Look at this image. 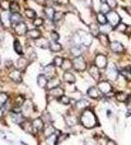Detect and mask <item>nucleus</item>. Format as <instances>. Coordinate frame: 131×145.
<instances>
[{"label":"nucleus","mask_w":131,"mask_h":145,"mask_svg":"<svg viewBox=\"0 0 131 145\" xmlns=\"http://www.w3.org/2000/svg\"><path fill=\"white\" fill-rule=\"evenodd\" d=\"M42 24H43V20L42 19H36V20H34V25L39 26V25H42Z\"/></svg>","instance_id":"50"},{"label":"nucleus","mask_w":131,"mask_h":145,"mask_svg":"<svg viewBox=\"0 0 131 145\" xmlns=\"http://www.w3.org/2000/svg\"><path fill=\"white\" fill-rule=\"evenodd\" d=\"M50 36H52V40H57L58 37H59V35L56 33V32H53V33L50 34Z\"/></svg>","instance_id":"51"},{"label":"nucleus","mask_w":131,"mask_h":145,"mask_svg":"<svg viewBox=\"0 0 131 145\" xmlns=\"http://www.w3.org/2000/svg\"><path fill=\"white\" fill-rule=\"evenodd\" d=\"M97 21L99 22L101 25H104V24L107 23V17H106V15L104 13H99V14H97Z\"/></svg>","instance_id":"27"},{"label":"nucleus","mask_w":131,"mask_h":145,"mask_svg":"<svg viewBox=\"0 0 131 145\" xmlns=\"http://www.w3.org/2000/svg\"><path fill=\"white\" fill-rule=\"evenodd\" d=\"M101 29H102L103 32H105V33H107V32H109L110 29H111V27H110L109 25H107V23H106V24H104V25H102Z\"/></svg>","instance_id":"47"},{"label":"nucleus","mask_w":131,"mask_h":145,"mask_svg":"<svg viewBox=\"0 0 131 145\" xmlns=\"http://www.w3.org/2000/svg\"><path fill=\"white\" fill-rule=\"evenodd\" d=\"M116 98L118 101H126L128 98V95L126 93H118L116 95Z\"/></svg>","instance_id":"29"},{"label":"nucleus","mask_w":131,"mask_h":145,"mask_svg":"<svg viewBox=\"0 0 131 145\" xmlns=\"http://www.w3.org/2000/svg\"><path fill=\"white\" fill-rule=\"evenodd\" d=\"M101 1H102V2H106V0H101Z\"/></svg>","instance_id":"53"},{"label":"nucleus","mask_w":131,"mask_h":145,"mask_svg":"<svg viewBox=\"0 0 131 145\" xmlns=\"http://www.w3.org/2000/svg\"><path fill=\"white\" fill-rule=\"evenodd\" d=\"M117 31L118 32H126L127 31V25H126V24H124V23H119V24H118V25H117Z\"/></svg>","instance_id":"36"},{"label":"nucleus","mask_w":131,"mask_h":145,"mask_svg":"<svg viewBox=\"0 0 131 145\" xmlns=\"http://www.w3.org/2000/svg\"><path fill=\"white\" fill-rule=\"evenodd\" d=\"M8 95L5 93H0V106H4V104L7 102Z\"/></svg>","instance_id":"32"},{"label":"nucleus","mask_w":131,"mask_h":145,"mask_svg":"<svg viewBox=\"0 0 131 145\" xmlns=\"http://www.w3.org/2000/svg\"><path fill=\"white\" fill-rule=\"evenodd\" d=\"M95 65L98 69H104L107 65V59L104 55H97L95 58Z\"/></svg>","instance_id":"4"},{"label":"nucleus","mask_w":131,"mask_h":145,"mask_svg":"<svg viewBox=\"0 0 131 145\" xmlns=\"http://www.w3.org/2000/svg\"><path fill=\"white\" fill-rule=\"evenodd\" d=\"M49 48H50L53 51H60L61 50V46L56 40H53L52 43L49 44Z\"/></svg>","instance_id":"21"},{"label":"nucleus","mask_w":131,"mask_h":145,"mask_svg":"<svg viewBox=\"0 0 131 145\" xmlns=\"http://www.w3.org/2000/svg\"><path fill=\"white\" fill-rule=\"evenodd\" d=\"M110 49L113 51H115V52H122L124 48L120 43H118V41H111L110 43Z\"/></svg>","instance_id":"9"},{"label":"nucleus","mask_w":131,"mask_h":145,"mask_svg":"<svg viewBox=\"0 0 131 145\" xmlns=\"http://www.w3.org/2000/svg\"><path fill=\"white\" fill-rule=\"evenodd\" d=\"M10 9H11V11L13 12V13H15V12H18V11H19L20 7L18 5V3L13 2V3H11V4H10Z\"/></svg>","instance_id":"41"},{"label":"nucleus","mask_w":131,"mask_h":145,"mask_svg":"<svg viewBox=\"0 0 131 145\" xmlns=\"http://www.w3.org/2000/svg\"><path fill=\"white\" fill-rule=\"evenodd\" d=\"M71 52H72V55H73L74 57H79V56L82 55L83 50H82V48H81V47L76 46V47H73L72 49H71Z\"/></svg>","instance_id":"22"},{"label":"nucleus","mask_w":131,"mask_h":145,"mask_svg":"<svg viewBox=\"0 0 131 145\" xmlns=\"http://www.w3.org/2000/svg\"><path fill=\"white\" fill-rule=\"evenodd\" d=\"M87 94H89V96H90V97H92V98H98L99 97V93H98L97 88H95V87L89 88V90H87Z\"/></svg>","instance_id":"18"},{"label":"nucleus","mask_w":131,"mask_h":145,"mask_svg":"<svg viewBox=\"0 0 131 145\" xmlns=\"http://www.w3.org/2000/svg\"><path fill=\"white\" fill-rule=\"evenodd\" d=\"M11 118H12V121H13L14 123H18V124H21L24 121L23 116L20 112H13L11 114Z\"/></svg>","instance_id":"11"},{"label":"nucleus","mask_w":131,"mask_h":145,"mask_svg":"<svg viewBox=\"0 0 131 145\" xmlns=\"http://www.w3.org/2000/svg\"><path fill=\"white\" fill-rule=\"evenodd\" d=\"M44 132H45V135H46V136H49V135H52V134L54 133L55 130H54L53 126H48V128L45 129V131H44Z\"/></svg>","instance_id":"40"},{"label":"nucleus","mask_w":131,"mask_h":145,"mask_svg":"<svg viewBox=\"0 0 131 145\" xmlns=\"http://www.w3.org/2000/svg\"><path fill=\"white\" fill-rule=\"evenodd\" d=\"M1 22L3 23V25L8 26L9 23H10V16L5 13V12H3V13L1 14Z\"/></svg>","instance_id":"26"},{"label":"nucleus","mask_w":131,"mask_h":145,"mask_svg":"<svg viewBox=\"0 0 131 145\" xmlns=\"http://www.w3.org/2000/svg\"><path fill=\"white\" fill-rule=\"evenodd\" d=\"M107 21H109L110 23V25H113V26H117L118 24H119V21H120V16L118 15V13H116L115 11H109L107 12Z\"/></svg>","instance_id":"2"},{"label":"nucleus","mask_w":131,"mask_h":145,"mask_svg":"<svg viewBox=\"0 0 131 145\" xmlns=\"http://www.w3.org/2000/svg\"><path fill=\"white\" fill-rule=\"evenodd\" d=\"M81 122H82V124L85 128H93V126H95L97 124V120L94 112L87 109L83 111L82 116H81Z\"/></svg>","instance_id":"1"},{"label":"nucleus","mask_w":131,"mask_h":145,"mask_svg":"<svg viewBox=\"0 0 131 145\" xmlns=\"http://www.w3.org/2000/svg\"><path fill=\"white\" fill-rule=\"evenodd\" d=\"M49 138H48V142L49 143H57V140H56V138H57V136H56V135H54V134H52V135H49L48 136Z\"/></svg>","instance_id":"48"},{"label":"nucleus","mask_w":131,"mask_h":145,"mask_svg":"<svg viewBox=\"0 0 131 145\" xmlns=\"http://www.w3.org/2000/svg\"><path fill=\"white\" fill-rule=\"evenodd\" d=\"M89 106V102H87L85 99H82V100H79L77 104H76V107L78 110H83L85 107Z\"/></svg>","instance_id":"19"},{"label":"nucleus","mask_w":131,"mask_h":145,"mask_svg":"<svg viewBox=\"0 0 131 145\" xmlns=\"http://www.w3.org/2000/svg\"><path fill=\"white\" fill-rule=\"evenodd\" d=\"M90 73L92 74V76L95 78V80H98L99 78V71H98V68L97 67H94V65H92L90 68Z\"/></svg>","instance_id":"20"},{"label":"nucleus","mask_w":131,"mask_h":145,"mask_svg":"<svg viewBox=\"0 0 131 145\" xmlns=\"http://www.w3.org/2000/svg\"><path fill=\"white\" fill-rule=\"evenodd\" d=\"M62 17V13H60V12H57V13H56L55 12V15H54V19L57 21V20H60Z\"/></svg>","instance_id":"49"},{"label":"nucleus","mask_w":131,"mask_h":145,"mask_svg":"<svg viewBox=\"0 0 131 145\" xmlns=\"http://www.w3.org/2000/svg\"><path fill=\"white\" fill-rule=\"evenodd\" d=\"M107 76L110 78L111 81H115L117 80V77H118V71L116 69V67L114 64H111L110 67H108L107 69Z\"/></svg>","instance_id":"5"},{"label":"nucleus","mask_w":131,"mask_h":145,"mask_svg":"<svg viewBox=\"0 0 131 145\" xmlns=\"http://www.w3.org/2000/svg\"><path fill=\"white\" fill-rule=\"evenodd\" d=\"M32 125H33V128H35L36 130H42L43 129V126H44V122H43V120L42 119H35L34 121L32 122Z\"/></svg>","instance_id":"17"},{"label":"nucleus","mask_w":131,"mask_h":145,"mask_svg":"<svg viewBox=\"0 0 131 145\" xmlns=\"http://www.w3.org/2000/svg\"><path fill=\"white\" fill-rule=\"evenodd\" d=\"M121 73H122V75H123L124 77L127 78V80H131V73H130L129 70H123Z\"/></svg>","instance_id":"45"},{"label":"nucleus","mask_w":131,"mask_h":145,"mask_svg":"<svg viewBox=\"0 0 131 145\" xmlns=\"http://www.w3.org/2000/svg\"><path fill=\"white\" fill-rule=\"evenodd\" d=\"M25 15L29 19H33V17H35V12L31 9H27V10H25Z\"/></svg>","instance_id":"38"},{"label":"nucleus","mask_w":131,"mask_h":145,"mask_svg":"<svg viewBox=\"0 0 131 145\" xmlns=\"http://www.w3.org/2000/svg\"><path fill=\"white\" fill-rule=\"evenodd\" d=\"M62 93H64V90H62L60 87H58V86L50 89V95L54 96V97H61Z\"/></svg>","instance_id":"14"},{"label":"nucleus","mask_w":131,"mask_h":145,"mask_svg":"<svg viewBox=\"0 0 131 145\" xmlns=\"http://www.w3.org/2000/svg\"><path fill=\"white\" fill-rule=\"evenodd\" d=\"M45 73H46V76L54 77L55 74H56L55 67H53V65H48V67H46V68H45Z\"/></svg>","instance_id":"16"},{"label":"nucleus","mask_w":131,"mask_h":145,"mask_svg":"<svg viewBox=\"0 0 131 145\" xmlns=\"http://www.w3.org/2000/svg\"><path fill=\"white\" fill-rule=\"evenodd\" d=\"M10 22L12 23V25H16V24H19V23H21L22 22V16L18 13V12H15V13H13V14H11L10 15Z\"/></svg>","instance_id":"10"},{"label":"nucleus","mask_w":131,"mask_h":145,"mask_svg":"<svg viewBox=\"0 0 131 145\" xmlns=\"http://www.w3.org/2000/svg\"><path fill=\"white\" fill-rule=\"evenodd\" d=\"M101 12L102 13H104V14H106L107 12H109V5H107V4H103V5H101Z\"/></svg>","instance_id":"43"},{"label":"nucleus","mask_w":131,"mask_h":145,"mask_svg":"<svg viewBox=\"0 0 131 145\" xmlns=\"http://www.w3.org/2000/svg\"><path fill=\"white\" fill-rule=\"evenodd\" d=\"M59 80H58V78L57 77H52L50 78V80H49L48 81V83H47V86L49 87V88H54V87H57L58 85H59Z\"/></svg>","instance_id":"15"},{"label":"nucleus","mask_w":131,"mask_h":145,"mask_svg":"<svg viewBox=\"0 0 131 145\" xmlns=\"http://www.w3.org/2000/svg\"><path fill=\"white\" fill-rule=\"evenodd\" d=\"M64 77H65V81L68 82V83H73L74 80H76V78H74V75L72 73H70V72H66Z\"/></svg>","instance_id":"23"},{"label":"nucleus","mask_w":131,"mask_h":145,"mask_svg":"<svg viewBox=\"0 0 131 145\" xmlns=\"http://www.w3.org/2000/svg\"><path fill=\"white\" fill-rule=\"evenodd\" d=\"M61 67L64 68V69H66V70H69V69L72 68V62L70 61V60H65V61L62 62Z\"/></svg>","instance_id":"34"},{"label":"nucleus","mask_w":131,"mask_h":145,"mask_svg":"<svg viewBox=\"0 0 131 145\" xmlns=\"http://www.w3.org/2000/svg\"><path fill=\"white\" fill-rule=\"evenodd\" d=\"M73 67L76 68V70H78V71H83L86 68V63H85V61L83 60V58L81 57V56H79V57H77L76 59H74Z\"/></svg>","instance_id":"3"},{"label":"nucleus","mask_w":131,"mask_h":145,"mask_svg":"<svg viewBox=\"0 0 131 145\" xmlns=\"http://www.w3.org/2000/svg\"><path fill=\"white\" fill-rule=\"evenodd\" d=\"M37 46H39L42 48H47L48 47V41L46 39H41L39 41H36Z\"/></svg>","instance_id":"35"},{"label":"nucleus","mask_w":131,"mask_h":145,"mask_svg":"<svg viewBox=\"0 0 131 145\" xmlns=\"http://www.w3.org/2000/svg\"><path fill=\"white\" fill-rule=\"evenodd\" d=\"M46 13H47V16L49 17V19H54V15H55V11L53 8H47L46 9Z\"/></svg>","instance_id":"37"},{"label":"nucleus","mask_w":131,"mask_h":145,"mask_svg":"<svg viewBox=\"0 0 131 145\" xmlns=\"http://www.w3.org/2000/svg\"><path fill=\"white\" fill-rule=\"evenodd\" d=\"M79 35L81 36V41H82V44L85 45V46H90L92 44V37H91V35L89 34H85V33H81L79 32Z\"/></svg>","instance_id":"8"},{"label":"nucleus","mask_w":131,"mask_h":145,"mask_svg":"<svg viewBox=\"0 0 131 145\" xmlns=\"http://www.w3.org/2000/svg\"><path fill=\"white\" fill-rule=\"evenodd\" d=\"M21 124H22V125L24 126V128H23V129H24V130H25L26 132H32V128H31V129H30V122H29V121H26V122H22Z\"/></svg>","instance_id":"44"},{"label":"nucleus","mask_w":131,"mask_h":145,"mask_svg":"<svg viewBox=\"0 0 131 145\" xmlns=\"http://www.w3.org/2000/svg\"><path fill=\"white\" fill-rule=\"evenodd\" d=\"M107 1V3H108V5L110 8H116L117 7V3H116V0H106Z\"/></svg>","instance_id":"46"},{"label":"nucleus","mask_w":131,"mask_h":145,"mask_svg":"<svg viewBox=\"0 0 131 145\" xmlns=\"http://www.w3.org/2000/svg\"><path fill=\"white\" fill-rule=\"evenodd\" d=\"M60 102H61V104L68 105L70 102V98L67 97V96H61V97H60Z\"/></svg>","instance_id":"42"},{"label":"nucleus","mask_w":131,"mask_h":145,"mask_svg":"<svg viewBox=\"0 0 131 145\" xmlns=\"http://www.w3.org/2000/svg\"><path fill=\"white\" fill-rule=\"evenodd\" d=\"M14 29H15L16 34H19V35H23V34H25V33L27 32L26 24H25V23H23V22L16 24V25L14 26Z\"/></svg>","instance_id":"7"},{"label":"nucleus","mask_w":131,"mask_h":145,"mask_svg":"<svg viewBox=\"0 0 131 145\" xmlns=\"http://www.w3.org/2000/svg\"><path fill=\"white\" fill-rule=\"evenodd\" d=\"M1 117H2V110L0 109V118H1Z\"/></svg>","instance_id":"52"},{"label":"nucleus","mask_w":131,"mask_h":145,"mask_svg":"<svg viewBox=\"0 0 131 145\" xmlns=\"http://www.w3.org/2000/svg\"><path fill=\"white\" fill-rule=\"evenodd\" d=\"M98 88H99V90L103 93V94H109V92L111 90V85L108 83V82H101L98 84Z\"/></svg>","instance_id":"6"},{"label":"nucleus","mask_w":131,"mask_h":145,"mask_svg":"<svg viewBox=\"0 0 131 145\" xmlns=\"http://www.w3.org/2000/svg\"><path fill=\"white\" fill-rule=\"evenodd\" d=\"M27 65V60L25 58H20L19 59V61H18V67L19 69H25V67Z\"/></svg>","instance_id":"25"},{"label":"nucleus","mask_w":131,"mask_h":145,"mask_svg":"<svg viewBox=\"0 0 131 145\" xmlns=\"http://www.w3.org/2000/svg\"><path fill=\"white\" fill-rule=\"evenodd\" d=\"M98 32H99V28L96 24H92L91 25V33L93 36H98Z\"/></svg>","instance_id":"33"},{"label":"nucleus","mask_w":131,"mask_h":145,"mask_svg":"<svg viewBox=\"0 0 131 145\" xmlns=\"http://www.w3.org/2000/svg\"><path fill=\"white\" fill-rule=\"evenodd\" d=\"M66 121L69 125H74L77 123V119H76V117H73V116H68L66 118Z\"/></svg>","instance_id":"31"},{"label":"nucleus","mask_w":131,"mask_h":145,"mask_svg":"<svg viewBox=\"0 0 131 145\" xmlns=\"http://www.w3.org/2000/svg\"><path fill=\"white\" fill-rule=\"evenodd\" d=\"M27 35H29L30 38H35L36 39V38H38L41 36V32L37 31V29H32V31H30L27 33Z\"/></svg>","instance_id":"24"},{"label":"nucleus","mask_w":131,"mask_h":145,"mask_svg":"<svg viewBox=\"0 0 131 145\" xmlns=\"http://www.w3.org/2000/svg\"><path fill=\"white\" fill-rule=\"evenodd\" d=\"M99 39H101V41H102V44H103L104 46H108V45H109L108 36L106 35V34H101V35H99Z\"/></svg>","instance_id":"28"},{"label":"nucleus","mask_w":131,"mask_h":145,"mask_svg":"<svg viewBox=\"0 0 131 145\" xmlns=\"http://www.w3.org/2000/svg\"><path fill=\"white\" fill-rule=\"evenodd\" d=\"M37 83H38V85L41 87H45L47 86V83H48V80H47V76L46 75H39L37 77Z\"/></svg>","instance_id":"13"},{"label":"nucleus","mask_w":131,"mask_h":145,"mask_svg":"<svg viewBox=\"0 0 131 145\" xmlns=\"http://www.w3.org/2000/svg\"><path fill=\"white\" fill-rule=\"evenodd\" d=\"M54 62H55V65H56V67H61V65H62V62H64V60H62L61 57H57V58H55Z\"/></svg>","instance_id":"39"},{"label":"nucleus","mask_w":131,"mask_h":145,"mask_svg":"<svg viewBox=\"0 0 131 145\" xmlns=\"http://www.w3.org/2000/svg\"><path fill=\"white\" fill-rule=\"evenodd\" d=\"M10 77L14 82H21V72L19 70H13L10 73Z\"/></svg>","instance_id":"12"},{"label":"nucleus","mask_w":131,"mask_h":145,"mask_svg":"<svg viewBox=\"0 0 131 145\" xmlns=\"http://www.w3.org/2000/svg\"><path fill=\"white\" fill-rule=\"evenodd\" d=\"M14 49L18 53H23V48H22V45L20 44V41L18 39L14 41Z\"/></svg>","instance_id":"30"}]
</instances>
